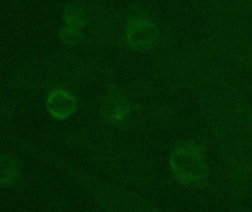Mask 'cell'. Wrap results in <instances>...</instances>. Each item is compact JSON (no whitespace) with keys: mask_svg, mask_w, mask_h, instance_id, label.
I'll list each match as a JSON object with an SVG mask.
<instances>
[{"mask_svg":"<svg viewBox=\"0 0 252 212\" xmlns=\"http://www.w3.org/2000/svg\"><path fill=\"white\" fill-rule=\"evenodd\" d=\"M201 106L233 202L252 196V108L220 72L202 87Z\"/></svg>","mask_w":252,"mask_h":212,"instance_id":"6da1fadb","label":"cell"},{"mask_svg":"<svg viewBox=\"0 0 252 212\" xmlns=\"http://www.w3.org/2000/svg\"><path fill=\"white\" fill-rule=\"evenodd\" d=\"M55 139L99 176L142 193L162 192L159 161L151 148L117 130H66Z\"/></svg>","mask_w":252,"mask_h":212,"instance_id":"7a4b0ae2","label":"cell"},{"mask_svg":"<svg viewBox=\"0 0 252 212\" xmlns=\"http://www.w3.org/2000/svg\"><path fill=\"white\" fill-rule=\"evenodd\" d=\"M1 142L24 156L41 162L56 171L102 212H168L145 193L94 174L74 158L49 146L13 134L1 137Z\"/></svg>","mask_w":252,"mask_h":212,"instance_id":"3957f363","label":"cell"},{"mask_svg":"<svg viewBox=\"0 0 252 212\" xmlns=\"http://www.w3.org/2000/svg\"><path fill=\"white\" fill-rule=\"evenodd\" d=\"M171 180L186 189H208L211 182L210 153L205 143L186 139L174 143L167 158Z\"/></svg>","mask_w":252,"mask_h":212,"instance_id":"277c9868","label":"cell"},{"mask_svg":"<svg viewBox=\"0 0 252 212\" xmlns=\"http://www.w3.org/2000/svg\"><path fill=\"white\" fill-rule=\"evenodd\" d=\"M159 40L158 27L146 18H139L127 30V41L136 50H148L157 46Z\"/></svg>","mask_w":252,"mask_h":212,"instance_id":"5b68a950","label":"cell"},{"mask_svg":"<svg viewBox=\"0 0 252 212\" xmlns=\"http://www.w3.org/2000/svg\"><path fill=\"white\" fill-rule=\"evenodd\" d=\"M78 103L75 96L66 89H55L46 99V109L49 115L58 121H65L77 112Z\"/></svg>","mask_w":252,"mask_h":212,"instance_id":"8992f818","label":"cell"},{"mask_svg":"<svg viewBox=\"0 0 252 212\" xmlns=\"http://www.w3.org/2000/svg\"><path fill=\"white\" fill-rule=\"evenodd\" d=\"M32 183L35 186L38 198L41 199L43 212H71L66 198L59 190H56V187L50 182L34 176Z\"/></svg>","mask_w":252,"mask_h":212,"instance_id":"52a82bcc","label":"cell"},{"mask_svg":"<svg viewBox=\"0 0 252 212\" xmlns=\"http://www.w3.org/2000/svg\"><path fill=\"white\" fill-rule=\"evenodd\" d=\"M24 179L19 158L9 152H0V189H15Z\"/></svg>","mask_w":252,"mask_h":212,"instance_id":"ba28073f","label":"cell"},{"mask_svg":"<svg viewBox=\"0 0 252 212\" xmlns=\"http://www.w3.org/2000/svg\"><path fill=\"white\" fill-rule=\"evenodd\" d=\"M16 114V103L13 102H7L0 105V131L9 125V122L13 120Z\"/></svg>","mask_w":252,"mask_h":212,"instance_id":"9c48e42d","label":"cell"},{"mask_svg":"<svg viewBox=\"0 0 252 212\" xmlns=\"http://www.w3.org/2000/svg\"><path fill=\"white\" fill-rule=\"evenodd\" d=\"M251 212H252V211H251Z\"/></svg>","mask_w":252,"mask_h":212,"instance_id":"30bf717a","label":"cell"}]
</instances>
